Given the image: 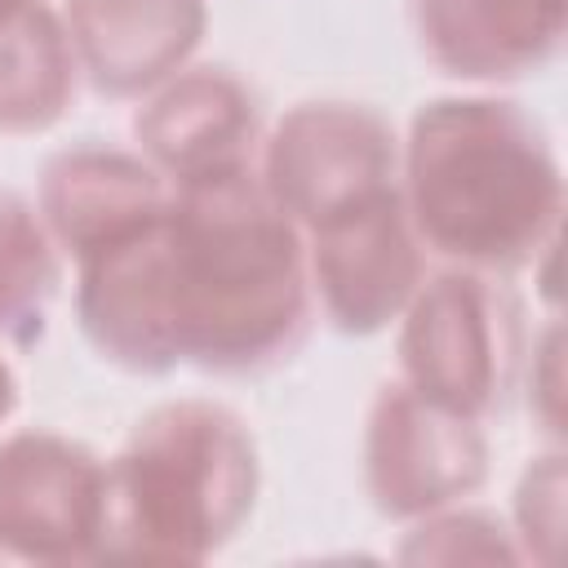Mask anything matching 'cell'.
Masks as SVG:
<instances>
[{"mask_svg":"<svg viewBox=\"0 0 568 568\" xmlns=\"http://www.w3.org/2000/svg\"><path fill=\"white\" fill-rule=\"evenodd\" d=\"M515 546L519 559L550 564L559 555L564 532V453H546L528 462L519 488H515Z\"/></svg>","mask_w":568,"mask_h":568,"instance_id":"2e32d148","label":"cell"},{"mask_svg":"<svg viewBox=\"0 0 568 568\" xmlns=\"http://www.w3.org/2000/svg\"><path fill=\"white\" fill-rule=\"evenodd\" d=\"M257 182L297 231H311L337 209L399 182V138L364 102H297L262 138Z\"/></svg>","mask_w":568,"mask_h":568,"instance_id":"5b68a950","label":"cell"},{"mask_svg":"<svg viewBox=\"0 0 568 568\" xmlns=\"http://www.w3.org/2000/svg\"><path fill=\"white\" fill-rule=\"evenodd\" d=\"M80 62L62 13L44 0H0V133H40L75 98Z\"/></svg>","mask_w":568,"mask_h":568,"instance_id":"4fadbf2b","label":"cell"},{"mask_svg":"<svg viewBox=\"0 0 568 568\" xmlns=\"http://www.w3.org/2000/svg\"><path fill=\"white\" fill-rule=\"evenodd\" d=\"M58 13L80 75L111 98L151 93L182 71L209 27L204 0H67Z\"/></svg>","mask_w":568,"mask_h":568,"instance_id":"8fae6325","label":"cell"},{"mask_svg":"<svg viewBox=\"0 0 568 568\" xmlns=\"http://www.w3.org/2000/svg\"><path fill=\"white\" fill-rule=\"evenodd\" d=\"M399 559L408 564H524L510 524L466 501L413 519Z\"/></svg>","mask_w":568,"mask_h":568,"instance_id":"9a60e30c","label":"cell"},{"mask_svg":"<svg viewBox=\"0 0 568 568\" xmlns=\"http://www.w3.org/2000/svg\"><path fill=\"white\" fill-rule=\"evenodd\" d=\"M399 200L426 253L515 275L559 244L564 169L550 133L519 102L435 98L399 142Z\"/></svg>","mask_w":568,"mask_h":568,"instance_id":"7a4b0ae2","label":"cell"},{"mask_svg":"<svg viewBox=\"0 0 568 568\" xmlns=\"http://www.w3.org/2000/svg\"><path fill=\"white\" fill-rule=\"evenodd\" d=\"M111 484L106 462L58 430L0 439V559L89 564L106 559Z\"/></svg>","mask_w":568,"mask_h":568,"instance_id":"8992f818","label":"cell"},{"mask_svg":"<svg viewBox=\"0 0 568 568\" xmlns=\"http://www.w3.org/2000/svg\"><path fill=\"white\" fill-rule=\"evenodd\" d=\"M524 364V311L501 275L448 266L426 275L399 311V382L417 395L488 422Z\"/></svg>","mask_w":568,"mask_h":568,"instance_id":"277c9868","label":"cell"},{"mask_svg":"<svg viewBox=\"0 0 568 568\" xmlns=\"http://www.w3.org/2000/svg\"><path fill=\"white\" fill-rule=\"evenodd\" d=\"M106 559L200 564L253 515L262 462L240 413L213 399L155 404L106 462Z\"/></svg>","mask_w":568,"mask_h":568,"instance_id":"3957f363","label":"cell"},{"mask_svg":"<svg viewBox=\"0 0 568 568\" xmlns=\"http://www.w3.org/2000/svg\"><path fill=\"white\" fill-rule=\"evenodd\" d=\"M133 138L169 186L217 182L257 169L262 111L235 71L182 67L146 93L133 115Z\"/></svg>","mask_w":568,"mask_h":568,"instance_id":"9c48e42d","label":"cell"},{"mask_svg":"<svg viewBox=\"0 0 568 568\" xmlns=\"http://www.w3.org/2000/svg\"><path fill=\"white\" fill-rule=\"evenodd\" d=\"M62 284V248L40 209L0 191V346H31L44 333L49 302Z\"/></svg>","mask_w":568,"mask_h":568,"instance_id":"5bb4252c","label":"cell"},{"mask_svg":"<svg viewBox=\"0 0 568 568\" xmlns=\"http://www.w3.org/2000/svg\"><path fill=\"white\" fill-rule=\"evenodd\" d=\"M488 479L484 422L462 417L408 382H386L364 422V488L386 519H422L466 501Z\"/></svg>","mask_w":568,"mask_h":568,"instance_id":"52a82bcc","label":"cell"},{"mask_svg":"<svg viewBox=\"0 0 568 568\" xmlns=\"http://www.w3.org/2000/svg\"><path fill=\"white\" fill-rule=\"evenodd\" d=\"M532 390L546 399L541 426L559 430V324H550L541 346H532Z\"/></svg>","mask_w":568,"mask_h":568,"instance_id":"e0dca14e","label":"cell"},{"mask_svg":"<svg viewBox=\"0 0 568 568\" xmlns=\"http://www.w3.org/2000/svg\"><path fill=\"white\" fill-rule=\"evenodd\" d=\"M311 297L337 333L368 337L399 320L426 280V248L404 213L399 182L302 231Z\"/></svg>","mask_w":568,"mask_h":568,"instance_id":"ba28073f","label":"cell"},{"mask_svg":"<svg viewBox=\"0 0 568 568\" xmlns=\"http://www.w3.org/2000/svg\"><path fill=\"white\" fill-rule=\"evenodd\" d=\"M306 240L257 169L173 186L133 231L75 257L84 342L129 373H262L311 333Z\"/></svg>","mask_w":568,"mask_h":568,"instance_id":"6da1fadb","label":"cell"},{"mask_svg":"<svg viewBox=\"0 0 568 568\" xmlns=\"http://www.w3.org/2000/svg\"><path fill=\"white\" fill-rule=\"evenodd\" d=\"M13 408H18V373H13V364L0 355V426L13 417Z\"/></svg>","mask_w":568,"mask_h":568,"instance_id":"ac0fdd59","label":"cell"},{"mask_svg":"<svg viewBox=\"0 0 568 568\" xmlns=\"http://www.w3.org/2000/svg\"><path fill=\"white\" fill-rule=\"evenodd\" d=\"M568 0H413L426 62L466 84L546 71L564 49Z\"/></svg>","mask_w":568,"mask_h":568,"instance_id":"30bf717a","label":"cell"},{"mask_svg":"<svg viewBox=\"0 0 568 568\" xmlns=\"http://www.w3.org/2000/svg\"><path fill=\"white\" fill-rule=\"evenodd\" d=\"M169 191V178L142 151L84 142L44 164L36 209L62 257L75 262L164 209Z\"/></svg>","mask_w":568,"mask_h":568,"instance_id":"7c38bea8","label":"cell"}]
</instances>
